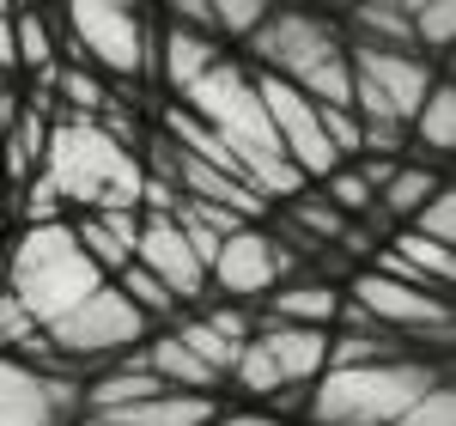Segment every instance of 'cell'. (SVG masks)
Segmentation results:
<instances>
[{"instance_id":"22","label":"cell","mask_w":456,"mask_h":426,"mask_svg":"<svg viewBox=\"0 0 456 426\" xmlns=\"http://www.w3.org/2000/svg\"><path fill=\"white\" fill-rule=\"evenodd\" d=\"M12 43H19V73H49L61 68V25L55 12H37V6H12Z\"/></svg>"},{"instance_id":"32","label":"cell","mask_w":456,"mask_h":426,"mask_svg":"<svg viewBox=\"0 0 456 426\" xmlns=\"http://www.w3.org/2000/svg\"><path fill=\"white\" fill-rule=\"evenodd\" d=\"M208 426H281L274 414H262V408H232V414H213Z\"/></svg>"},{"instance_id":"26","label":"cell","mask_w":456,"mask_h":426,"mask_svg":"<svg viewBox=\"0 0 456 426\" xmlns=\"http://www.w3.org/2000/svg\"><path fill=\"white\" fill-rule=\"evenodd\" d=\"M110 286H116V292H122V299H128V305H134V311H141V317H146V329L183 311V305H176L171 292H165V286L152 281L146 268H134V262H128V268H122V274H116V281H110Z\"/></svg>"},{"instance_id":"6","label":"cell","mask_w":456,"mask_h":426,"mask_svg":"<svg viewBox=\"0 0 456 426\" xmlns=\"http://www.w3.org/2000/svg\"><path fill=\"white\" fill-rule=\"evenodd\" d=\"M244 55L256 61L249 73H268L286 86H305L311 73L335 68L347 55V37L335 25V12H292V6H268L262 31L244 43Z\"/></svg>"},{"instance_id":"23","label":"cell","mask_w":456,"mask_h":426,"mask_svg":"<svg viewBox=\"0 0 456 426\" xmlns=\"http://www.w3.org/2000/svg\"><path fill=\"white\" fill-rule=\"evenodd\" d=\"M0 354L6 359H25V365H43V372H55L61 359L49 348V335H43V323H31V311L0 286ZM68 372V365H61Z\"/></svg>"},{"instance_id":"24","label":"cell","mask_w":456,"mask_h":426,"mask_svg":"<svg viewBox=\"0 0 456 426\" xmlns=\"http://www.w3.org/2000/svg\"><path fill=\"white\" fill-rule=\"evenodd\" d=\"M219 408H213V396H189V390H159L152 402H134V408H122L116 421L122 426H208Z\"/></svg>"},{"instance_id":"27","label":"cell","mask_w":456,"mask_h":426,"mask_svg":"<svg viewBox=\"0 0 456 426\" xmlns=\"http://www.w3.org/2000/svg\"><path fill=\"white\" fill-rule=\"evenodd\" d=\"M316 195H322L335 213H347V219H365V213L378 208V195L365 189V177H359L353 165H335V171L322 177V189H316Z\"/></svg>"},{"instance_id":"28","label":"cell","mask_w":456,"mask_h":426,"mask_svg":"<svg viewBox=\"0 0 456 426\" xmlns=\"http://www.w3.org/2000/svg\"><path fill=\"white\" fill-rule=\"evenodd\" d=\"M232 384H238L244 396H274L281 390V365L268 359V348H262L256 335H249V348L238 354V365H232Z\"/></svg>"},{"instance_id":"13","label":"cell","mask_w":456,"mask_h":426,"mask_svg":"<svg viewBox=\"0 0 456 426\" xmlns=\"http://www.w3.org/2000/svg\"><path fill=\"white\" fill-rule=\"evenodd\" d=\"M171 335L208 365L213 378H232V365H238V354L249 348L256 323L244 317V305H213V311H201V317H176Z\"/></svg>"},{"instance_id":"9","label":"cell","mask_w":456,"mask_h":426,"mask_svg":"<svg viewBox=\"0 0 456 426\" xmlns=\"http://www.w3.org/2000/svg\"><path fill=\"white\" fill-rule=\"evenodd\" d=\"M49 348H55V359L61 365H98V359H122V354H134L146 335V317L116 292V286H98L92 299H79L68 317H55L49 329Z\"/></svg>"},{"instance_id":"25","label":"cell","mask_w":456,"mask_h":426,"mask_svg":"<svg viewBox=\"0 0 456 426\" xmlns=\"http://www.w3.org/2000/svg\"><path fill=\"white\" fill-rule=\"evenodd\" d=\"M408 37L420 61H451V31H456V6L451 0H408Z\"/></svg>"},{"instance_id":"19","label":"cell","mask_w":456,"mask_h":426,"mask_svg":"<svg viewBox=\"0 0 456 426\" xmlns=\"http://www.w3.org/2000/svg\"><path fill=\"white\" fill-rule=\"evenodd\" d=\"M408 159H451V146H456V86L438 73L432 79V92H426V104L414 110V122H408Z\"/></svg>"},{"instance_id":"11","label":"cell","mask_w":456,"mask_h":426,"mask_svg":"<svg viewBox=\"0 0 456 426\" xmlns=\"http://www.w3.org/2000/svg\"><path fill=\"white\" fill-rule=\"evenodd\" d=\"M292 274H298V262L274 244L268 225H238V232L219 244V256H213L208 286L225 292L232 305H249V299H268V292L281 281H292Z\"/></svg>"},{"instance_id":"2","label":"cell","mask_w":456,"mask_h":426,"mask_svg":"<svg viewBox=\"0 0 456 426\" xmlns=\"http://www.w3.org/2000/svg\"><path fill=\"white\" fill-rule=\"evenodd\" d=\"M37 183L79 213H141V152L122 146L104 122H86V116H61L49 122V141H43V165Z\"/></svg>"},{"instance_id":"7","label":"cell","mask_w":456,"mask_h":426,"mask_svg":"<svg viewBox=\"0 0 456 426\" xmlns=\"http://www.w3.org/2000/svg\"><path fill=\"white\" fill-rule=\"evenodd\" d=\"M341 292H347V305L365 311L371 329L402 335L414 354L420 348H432L438 359L451 354V299H438L426 286H402V281H389V274H378V268H359Z\"/></svg>"},{"instance_id":"20","label":"cell","mask_w":456,"mask_h":426,"mask_svg":"<svg viewBox=\"0 0 456 426\" xmlns=\"http://www.w3.org/2000/svg\"><path fill=\"white\" fill-rule=\"evenodd\" d=\"M43 141H49V116L31 104H12L6 110V128H0V183H31V171L43 165Z\"/></svg>"},{"instance_id":"30","label":"cell","mask_w":456,"mask_h":426,"mask_svg":"<svg viewBox=\"0 0 456 426\" xmlns=\"http://www.w3.org/2000/svg\"><path fill=\"white\" fill-rule=\"evenodd\" d=\"M395 426H456V390L451 378H438L432 390H420L402 414H395Z\"/></svg>"},{"instance_id":"15","label":"cell","mask_w":456,"mask_h":426,"mask_svg":"<svg viewBox=\"0 0 456 426\" xmlns=\"http://www.w3.org/2000/svg\"><path fill=\"white\" fill-rule=\"evenodd\" d=\"M256 341H262L268 359L281 365V384H305V390H311L316 378L329 372V329H292V323L262 317Z\"/></svg>"},{"instance_id":"18","label":"cell","mask_w":456,"mask_h":426,"mask_svg":"<svg viewBox=\"0 0 456 426\" xmlns=\"http://www.w3.org/2000/svg\"><path fill=\"white\" fill-rule=\"evenodd\" d=\"M134 354H141V365L146 372H152V378H159V384H165V390H189V396H213L219 390V384H225V378H213L208 365H201V359L189 354V348H183V341H176L171 329H152V335H146L141 348H134Z\"/></svg>"},{"instance_id":"31","label":"cell","mask_w":456,"mask_h":426,"mask_svg":"<svg viewBox=\"0 0 456 426\" xmlns=\"http://www.w3.org/2000/svg\"><path fill=\"white\" fill-rule=\"evenodd\" d=\"M0 73H19V43H12V6H0Z\"/></svg>"},{"instance_id":"17","label":"cell","mask_w":456,"mask_h":426,"mask_svg":"<svg viewBox=\"0 0 456 426\" xmlns=\"http://www.w3.org/2000/svg\"><path fill=\"white\" fill-rule=\"evenodd\" d=\"M73 238H79V250H86V256H92V268L110 281V274H122V268L134 262L141 213H79Z\"/></svg>"},{"instance_id":"21","label":"cell","mask_w":456,"mask_h":426,"mask_svg":"<svg viewBox=\"0 0 456 426\" xmlns=\"http://www.w3.org/2000/svg\"><path fill=\"white\" fill-rule=\"evenodd\" d=\"M444 171H438V165H420V159H402V165H395V177L384 183V189H378V213H384L389 225H408V219H414V213L426 208V201H432V195H438V189H444Z\"/></svg>"},{"instance_id":"33","label":"cell","mask_w":456,"mask_h":426,"mask_svg":"<svg viewBox=\"0 0 456 426\" xmlns=\"http://www.w3.org/2000/svg\"><path fill=\"white\" fill-rule=\"evenodd\" d=\"M68 426H122L116 414H79V421H68Z\"/></svg>"},{"instance_id":"12","label":"cell","mask_w":456,"mask_h":426,"mask_svg":"<svg viewBox=\"0 0 456 426\" xmlns=\"http://www.w3.org/2000/svg\"><path fill=\"white\" fill-rule=\"evenodd\" d=\"M134 268H146L152 281L171 292L176 305H195L208 292V262L189 250L183 225L165 213H141V238H134Z\"/></svg>"},{"instance_id":"4","label":"cell","mask_w":456,"mask_h":426,"mask_svg":"<svg viewBox=\"0 0 456 426\" xmlns=\"http://www.w3.org/2000/svg\"><path fill=\"white\" fill-rule=\"evenodd\" d=\"M104 286V274L92 268V256L79 250L68 219H49V225H25L12 238V256H6V292L31 311V323L68 317L79 299H92Z\"/></svg>"},{"instance_id":"16","label":"cell","mask_w":456,"mask_h":426,"mask_svg":"<svg viewBox=\"0 0 456 426\" xmlns=\"http://www.w3.org/2000/svg\"><path fill=\"white\" fill-rule=\"evenodd\" d=\"M268 317L292 323V329H335L341 317V286L322 274H292L268 292Z\"/></svg>"},{"instance_id":"10","label":"cell","mask_w":456,"mask_h":426,"mask_svg":"<svg viewBox=\"0 0 456 426\" xmlns=\"http://www.w3.org/2000/svg\"><path fill=\"white\" fill-rule=\"evenodd\" d=\"M86 414V384L0 354V426H68Z\"/></svg>"},{"instance_id":"34","label":"cell","mask_w":456,"mask_h":426,"mask_svg":"<svg viewBox=\"0 0 456 426\" xmlns=\"http://www.w3.org/2000/svg\"><path fill=\"white\" fill-rule=\"evenodd\" d=\"M19 104V98H6V92H0V128H6V110Z\"/></svg>"},{"instance_id":"29","label":"cell","mask_w":456,"mask_h":426,"mask_svg":"<svg viewBox=\"0 0 456 426\" xmlns=\"http://www.w3.org/2000/svg\"><path fill=\"white\" fill-rule=\"evenodd\" d=\"M408 232H414V238H426V244H444V250L456 244V195H451V183H444V189H438V195H432V201L408 219Z\"/></svg>"},{"instance_id":"35","label":"cell","mask_w":456,"mask_h":426,"mask_svg":"<svg viewBox=\"0 0 456 426\" xmlns=\"http://www.w3.org/2000/svg\"><path fill=\"white\" fill-rule=\"evenodd\" d=\"M0 189H6V183H0Z\"/></svg>"},{"instance_id":"3","label":"cell","mask_w":456,"mask_h":426,"mask_svg":"<svg viewBox=\"0 0 456 426\" xmlns=\"http://www.w3.org/2000/svg\"><path fill=\"white\" fill-rule=\"evenodd\" d=\"M438 378H451V365L438 359H378V365H329L305 396V421L311 426H395V414L432 390Z\"/></svg>"},{"instance_id":"5","label":"cell","mask_w":456,"mask_h":426,"mask_svg":"<svg viewBox=\"0 0 456 426\" xmlns=\"http://www.w3.org/2000/svg\"><path fill=\"white\" fill-rule=\"evenodd\" d=\"M61 25V68H92L110 79H152V37H159V12L141 6H104L86 0L55 12Z\"/></svg>"},{"instance_id":"1","label":"cell","mask_w":456,"mask_h":426,"mask_svg":"<svg viewBox=\"0 0 456 426\" xmlns=\"http://www.w3.org/2000/svg\"><path fill=\"white\" fill-rule=\"evenodd\" d=\"M176 104L189 110L195 122H208L213 135L238 152L249 189H256L262 201H292L298 189H311V183L286 165L281 141H274V128H268V110H262V98H256V73H249L238 55H219Z\"/></svg>"},{"instance_id":"14","label":"cell","mask_w":456,"mask_h":426,"mask_svg":"<svg viewBox=\"0 0 456 426\" xmlns=\"http://www.w3.org/2000/svg\"><path fill=\"white\" fill-rule=\"evenodd\" d=\"M219 55H232V49H219V43L201 37L195 25H183V19H171V12H159V37H152V79H159V86H171L176 98H183V92H189Z\"/></svg>"},{"instance_id":"8","label":"cell","mask_w":456,"mask_h":426,"mask_svg":"<svg viewBox=\"0 0 456 426\" xmlns=\"http://www.w3.org/2000/svg\"><path fill=\"white\" fill-rule=\"evenodd\" d=\"M347 73H353V116L359 122H395L408 128L414 110L426 104L438 68L420 55H402V49H365L347 43Z\"/></svg>"}]
</instances>
